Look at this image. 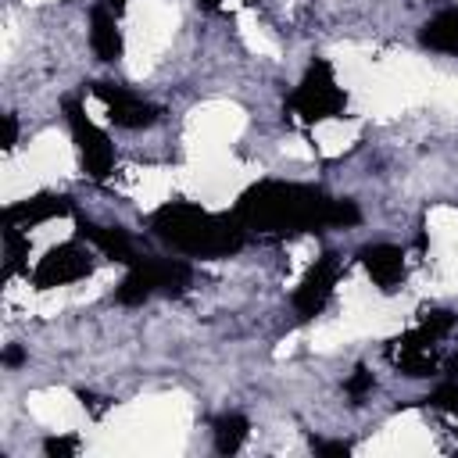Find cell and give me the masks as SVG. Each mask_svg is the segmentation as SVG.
<instances>
[{
    "label": "cell",
    "instance_id": "obj_19",
    "mask_svg": "<svg viewBox=\"0 0 458 458\" xmlns=\"http://www.w3.org/2000/svg\"><path fill=\"white\" fill-rule=\"evenodd\" d=\"M372 390V372L369 369H354V376L344 383V394L351 397V401H358V397H365Z\"/></svg>",
    "mask_w": 458,
    "mask_h": 458
},
{
    "label": "cell",
    "instance_id": "obj_4",
    "mask_svg": "<svg viewBox=\"0 0 458 458\" xmlns=\"http://www.w3.org/2000/svg\"><path fill=\"white\" fill-rule=\"evenodd\" d=\"M190 283V265L175 258L161 261H136L118 286V304H143L150 293H179Z\"/></svg>",
    "mask_w": 458,
    "mask_h": 458
},
{
    "label": "cell",
    "instance_id": "obj_14",
    "mask_svg": "<svg viewBox=\"0 0 458 458\" xmlns=\"http://www.w3.org/2000/svg\"><path fill=\"white\" fill-rule=\"evenodd\" d=\"M247 433H250L247 415H240V411L218 415V419H215V451H218V454H236V451L243 447Z\"/></svg>",
    "mask_w": 458,
    "mask_h": 458
},
{
    "label": "cell",
    "instance_id": "obj_25",
    "mask_svg": "<svg viewBox=\"0 0 458 458\" xmlns=\"http://www.w3.org/2000/svg\"><path fill=\"white\" fill-rule=\"evenodd\" d=\"M200 4H204V7H218L222 0H200Z\"/></svg>",
    "mask_w": 458,
    "mask_h": 458
},
{
    "label": "cell",
    "instance_id": "obj_9",
    "mask_svg": "<svg viewBox=\"0 0 458 458\" xmlns=\"http://www.w3.org/2000/svg\"><path fill=\"white\" fill-rule=\"evenodd\" d=\"M358 258H361L365 272L372 276V283H376L383 293H390V290L401 286V279H404V254H401L394 243H372V247H365Z\"/></svg>",
    "mask_w": 458,
    "mask_h": 458
},
{
    "label": "cell",
    "instance_id": "obj_3",
    "mask_svg": "<svg viewBox=\"0 0 458 458\" xmlns=\"http://www.w3.org/2000/svg\"><path fill=\"white\" fill-rule=\"evenodd\" d=\"M347 107V93L336 86L333 79V64L315 57L304 72V79L297 82V89L290 93L286 100V111L293 122L301 125H315V122H326V118H336L340 111Z\"/></svg>",
    "mask_w": 458,
    "mask_h": 458
},
{
    "label": "cell",
    "instance_id": "obj_23",
    "mask_svg": "<svg viewBox=\"0 0 458 458\" xmlns=\"http://www.w3.org/2000/svg\"><path fill=\"white\" fill-rule=\"evenodd\" d=\"M21 358H25V354H21V347H7V351H4V365H18Z\"/></svg>",
    "mask_w": 458,
    "mask_h": 458
},
{
    "label": "cell",
    "instance_id": "obj_10",
    "mask_svg": "<svg viewBox=\"0 0 458 458\" xmlns=\"http://www.w3.org/2000/svg\"><path fill=\"white\" fill-rule=\"evenodd\" d=\"M72 211V204L64 200V197H54V193H36V197H29V200H21V204H11L7 211H4V222H11V225H36V222H47V218H61V215H68Z\"/></svg>",
    "mask_w": 458,
    "mask_h": 458
},
{
    "label": "cell",
    "instance_id": "obj_12",
    "mask_svg": "<svg viewBox=\"0 0 458 458\" xmlns=\"http://www.w3.org/2000/svg\"><path fill=\"white\" fill-rule=\"evenodd\" d=\"M82 236L93 240L111 261H125V265H136V261H140V258H136V247H132V240H129V233L118 229V225H93V222H82Z\"/></svg>",
    "mask_w": 458,
    "mask_h": 458
},
{
    "label": "cell",
    "instance_id": "obj_22",
    "mask_svg": "<svg viewBox=\"0 0 458 458\" xmlns=\"http://www.w3.org/2000/svg\"><path fill=\"white\" fill-rule=\"evenodd\" d=\"M79 401H82V408H89L93 415H104V408H107V404H100V397H93V394H86V390H79Z\"/></svg>",
    "mask_w": 458,
    "mask_h": 458
},
{
    "label": "cell",
    "instance_id": "obj_1",
    "mask_svg": "<svg viewBox=\"0 0 458 458\" xmlns=\"http://www.w3.org/2000/svg\"><path fill=\"white\" fill-rule=\"evenodd\" d=\"M333 204L336 197H326L315 186L261 179L240 193L236 218L243 222V229H258L268 236H297L333 225Z\"/></svg>",
    "mask_w": 458,
    "mask_h": 458
},
{
    "label": "cell",
    "instance_id": "obj_16",
    "mask_svg": "<svg viewBox=\"0 0 458 458\" xmlns=\"http://www.w3.org/2000/svg\"><path fill=\"white\" fill-rule=\"evenodd\" d=\"M4 247H7V265H4V272L11 276L14 268H21V258L29 254V236H25L18 225H4Z\"/></svg>",
    "mask_w": 458,
    "mask_h": 458
},
{
    "label": "cell",
    "instance_id": "obj_8",
    "mask_svg": "<svg viewBox=\"0 0 458 458\" xmlns=\"http://www.w3.org/2000/svg\"><path fill=\"white\" fill-rule=\"evenodd\" d=\"M93 93L100 97V104L107 107V118L118 125V129H147L161 118V111L147 100H140L136 93L122 89V86H111V82H93Z\"/></svg>",
    "mask_w": 458,
    "mask_h": 458
},
{
    "label": "cell",
    "instance_id": "obj_15",
    "mask_svg": "<svg viewBox=\"0 0 458 458\" xmlns=\"http://www.w3.org/2000/svg\"><path fill=\"white\" fill-rule=\"evenodd\" d=\"M390 358H394V365H397L404 376H429V372L437 369L433 354L422 351V347H390Z\"/></svg>",
    "mask_w": 458,
    "mask_h": 458
},
{
    "label": "cell",
    "instance_id": "obj_20",
    "mask_svg": "<svg viewBox=\"0 0 458 458\" xmlns=\"http://www.w3.org/2000/svg\"><path fill=\"white\" fill-rule=\"evenodd\" d=\"M311 447H315L318 454H347V451H351L347 440H311Z\"/></svg>",
    "mask_w": 458,
    "mask_h": 458
},
{
    "label": "cell",
    "instance_id": "obj_2",
    "mask_svg": "<svg viewBox=\"0 0 458 458\" xmlns=\"http://www.w3.org/2000/svg\"><path fill=\"white\" fill-rule=\"evenodd\" d=\"M150 229L157 240L193 258H225L243 247V222L236 215H211L186 200L157 208L150 215Z\"/></svg>",
    "mask_w": 458,
    "mask_h": 458
},
{
    "label": "cell",
    "instance_id": "obj_24",
    "mask_svg": "<svg viewBox=\"0 0 458 458\" xmlns=\"http://www.w3.org/2000/svg\"><path fill=\"white\" fill-rule=\"evenodd\" d=\"M111 7H114V14H122L125 11V0H111Z\"/></svg>",
    "mask_w": 458,
    "mask_h": 458
},
{
    "label": "cell",
    "instance_id": "obj_18",
    "mask_svg": "<svg viewBox=\"0 0 458 458\" xmlns=\"http://www.w3.org/2000/svg\"><path fill=\"white\" fill-rule=\"evenodd\" d=\"M43 451L50 458H72L79 451V437H47L43 440Z\"/></svg>",
    "mask_w": 458,
    "mask_h": 458
},
{
    "label": "cell",
    "instance_id": "obj_17",
    "mask_svg": "<svg viewBox=\"0 0 458 458\" xmlns=\"http://www.w3.org/2000/svg\"><path fill=\"white\" fill-rule=\"evenodd\" d=\"M429 404L440 408V411H447V415H458V379L440 383V386L429 394Z\"/></svg>",
    "mask_w": 458,
    "mask_h": 458
},
{
    "label": "cell",
    "instance_id": "obj_7",
    "mask_svg": "<svg viewBox=\"0 0 458 458\" xmlns=\"http://www.w3.org/2000/svg\"><path fill=\"white\" fill-rule=\"evenodd\" d=\"M336 276H340V261L336 254H322L301 279V286L293 290V311L297 318H315L326 301L333 297V286H336Z\"/></svg>",
    "mask_w": 458,
    "mask_h": 458
},
{
    "label": "cell",
    "instance_id": "obj_13",
    "mask_svg": "<svg viewBox=\"0 0 458 458\" xmlns=\"http://www.w3.org/2000/svg\"><path fill=\"white\" fill-rule=\"evenodd\" d=\"M419 39H422V47H429V50L458 54V11H454V7H447V11L433 14V18L422 25Z\"/></svg>",
    "mask_w": 458,
    "mask_h": 458
},
{
    "label": "cell",
    "instance_id": "obj_5",
    "mask_svg": "<svg viewBox=\"0 0 458 458\" xmlns=\"http://www.w3.org/2000/svg\"><path fill=\"white\" fill-rule=\"evenodd\" d=\"M64 114H68V129H72V140H75V150H79V165L89 179L104 182L114 168V147L111 140L86 118V111L79 107V100H64Z\"/></svg>",
    "mask_w": 458,
    "mask_h": 458
},
{
    "label": "cell",
    "instance_id": "obj_26",
    "mask_svg": "<svg viewBox=\"0 0 458 458\" xmlns=\"http://www.w3.org/2000/svg\"><path fill=\"white\" fill-rule=\"evenodd\" d=\"M454 372H458V358H454Z\"/></svg>",
    "mask_w": 458,
    "mask_h": 458
},
{
    "label": "cell",
    "instance_id": "obj_11",
    "mask_svg": "<svg viewBox=\"0 0 458 458\" xmlns=\"http://www.w3.org/2000/svg\"><path fill=\"white\" fill-rule=\"evenodd\" d=\"M89 47L100 61L122 57V32H118L114 14L107 7H93V14H89Z\"/></svg>",
    "mask_w": 458,
    "mask_h": 458
},
{
    "label": "cell",
    "instance_id": "obj_6",
    "mask_svg": "<svg viewBox=\"0 0 458 458\" xmlns=\"http://www.w3.org/2000/svg\"><path fill=\"white\" fill-rule=\"evenodd\" d=\"M89 272H93V258H89L79 243H57V247H50V250L39 258V265H36V272H32V283H36L39 290H50V286L79 283V279H86Z\"/></svg>",
    "mask_w": 458,
    "mask_h": 458
},
{
    "label": "cell",
    "instance_id": "obj_21",
    "mask_svg": "<svg viewBox=\"0 0 458 458\" xmlns=\"http://www.w3.org/2000/svg\"><path fill=\"white\" fill-rule=\"evenodd\" d=\"M14 140H18V122H14V114H4V150H11Z\"/></svg>",
    "mask_w": 458,
    "mask_h": 458
}]
</instances>
